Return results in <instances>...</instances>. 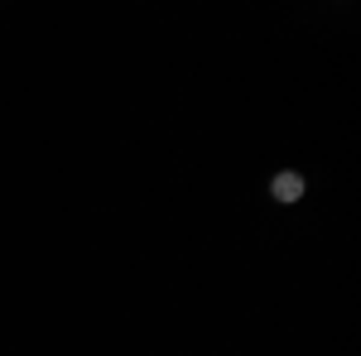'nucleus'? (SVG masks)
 <instances>
[{"label": "nucleus", "mask_w": 361, "mask_h": 356, "mask_svg": "<svg viewBox=\"0 0 361 356\" xmlns=\"http://www.w3.org/2000/svg\"><path fill=\"white\" fill-rule=\"evenodd\" d=\"M270 192H275V202H299V197H304V173H294V168L275 173Z\"/></svg>", "instance_id": "nucleus-1"}]
</instances>
